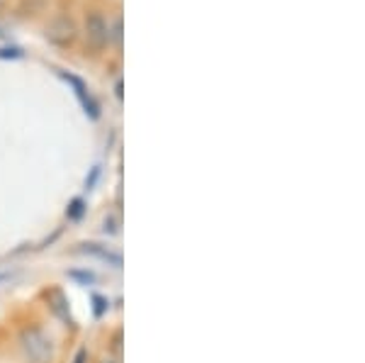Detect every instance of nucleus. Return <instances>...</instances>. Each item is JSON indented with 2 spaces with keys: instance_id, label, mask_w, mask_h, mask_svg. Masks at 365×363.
I'll use <instances>...</instances> for the list:
<instances>
[{
  "instance_id": "14",
  "label": "nucleus",
  "mask_w": 365,
  "mask_h": 363,
  "mask_svg": "<svg viewBox=\"0 0 365 363\" xmlns=\"http://www.w3.org/2000/svg\"><path fill=\"white\" fill-rule=\"evenodd\" d=\"M115 93H117V98H122V81H117V86H115Z\"/></svg>"
},
{
  "instance_id": "6",
  "label": "nucleus",
  "mask_w": 365,
  "mask_h": 363,
  "mask_svg": "<svg viewBox=\"0 0 365 363\" xmlns=\"http://www.w3.org/2000/svg\"><path fill=\"white\" fill-rule=\"evenodd\" d=\"M49 307H51V312L56 315L58 319H63V322H71V310H68V297L63 295L61 290H49Z\"/></svg>"
},
{
  "instance_id": "5",
  "label": "nucleus",
  "mask_w": 365,
  "mask_h": 363,
  "mask_svg": "<svg viewBox=\"0 0 365 363\" xmlns=\"http://www.w3.org/2000/svg\"><path fill=\"white\" fill-rule=\"evenodd\" d=\"M81 254L110 263L113 268H122V256L117 254V251L108 249V247H100V244H83V247H81Z\"/></svg>"
},
{
  "instance_id": "2",
  "label": "nucleus",
  "mask_w": 365,
  "mask_h": 363,
  "mask_svg": "<svg viewBox=\"0 0 365 363\" xmlns=\"http://www.w3.org/2000/svg\"><path fill=\"white\" fill-rule=\"evenodd\" d=\"M86 37L93 49H105L108 44H113V25L110 20H105L103 13H91L86 17Z\"/></svg>"
},
{
  "instance_id": "7",
  "label": "nucleus",
  "mask_w": 365,
  "mask_h": 363,
  "mask_svg": "<svg viewBox=\"0 0 365 363\" xmlns=\"http://www.w3.org/2000/svg\"><path fill=\"white\" fill-rule=\"evenodd\" d=\"M83 213H86V203L81 200V198H76V200L68 205V210H66V218H68L71 222H76V220H81V218H83Z\"/></svg>"
},
{
  "instance_id": "9",
  "label": "nucleus",
  "mask_w": 365,
  "mask_h": 363,
  "mask_svg": "<svg viewBox=\"0 0 365 363\" xmlns=\"http://www.w3.org/2000/svg\"><path fill=\"white\" fill-rule=\"evenodd\" d=\"M0 58H22V49L20 46H5V49H0Z\"/></svg>"
},
{
  "instance_id": "12",
  "label": "nucleus",
  "mask_w": 365,
  "mask_h": 363,
  "mask_svg": "<svg viewBox=\"0 0 365 363\" xmlns=\"http://www.w3.org/2000/svg\"><path fill=\"white\" fill-rule=\"evenodd\" d=\"M86 359H88V351H86V349H81L78 354H76V361H73V363H86Z\"/></svg>"
},
{
  "instance_id": "4",
  "label": "nucleus",
  "mask_w": 365,
  "mask_h": 363,
  "mask_svg": "<svg viewBox=\"0 0 365 363\" xmlns=\"http://www.w3.org/2000/svg\"><path fill=\"white\" fill-rule=\"evenodd\" d=\"M61 76L66 83H71L76 88V96H78V101H81V105H83V110H86V115L91 117V120H98L100 117V105L96 103V98L91 96V93L86 91V86H83V81L81 78H76V76H71V73H58Z\"/></svg>"
},
{
  "instance_id": "3",
  "label": "nucleus",
  "mask_w": 365,
  "mask_h": 363,
  "mask_svg": "<svg viewBox=\"0 0 365 363\" xmlns=\"http://www.w3.org/2000/svg\"><path fill=\"white\" fill-rule=\"evenodd\" d=\"M46 39H49L51 44L56 46H71L76 42V37H78V32H76V25L73 20H68V17H54V20L46 25Z\"/></svg>"
},
{
  "instance_id": "8",
  "label": "nucleus",
  "mask_w": 365,
  "mask_h": 363,
  "mask_svg": "<svg viewBox=\"0 0 365 363\" xmlns=\"http://www.w3.org/2000/svg\"><path fill=\"white\" fill-rule=\"evenodd\" d=\"M68 276H71V278H76L78 283H83V285L96 283V273H91V271H71Z\"/></svg>"
},
{
  "instance_id": "15",
  "label": "nucleus",
  "mask_w": 365,
  "mask_h": 363,
  "mask_svg": "<svg viewBox=\"0 0 365 363\" xmlns=\"http://www.w3.org/2000/svg\"><path fill=\"white\" fill-rule=\"evenodd\" d=\"M103 363H117V361H110V359H105Z\"/></svg>"
},
{
  "instance_id": "10",
  "label": "nucleus",
  "mask_w": 365,
  "mask_h": 363,
  "mask_svg": "<svg viewBox=\"0 0 365 363\" xmlns=\"http://www.w3.org/2000/svg\"><path fill=\"white\" fill-rule=\"evenodd\" d=\"M93 310H96V317H100V315L105 312V310H108V300H105V297H100V295H93Z\"/></svg>"
},
{
  "instance_id": "13",
  "label": "nucleus",
  "mask_w": 365,
  "mask_h": 363,
  "mask_svg": "<svg viewBox=\"0 0 365 363\" xmlns=\"http://www.w3.org/2000/svg\"><path fill=\"white\" fill-rule=\"evenodd\" d=\"M10 278H13V273H0V285H3V283H8Z\"/></svg>"
},
{
  "instance_id": "11",
  "label": "nucleus",
  "mask_w": 365,
  "mask_h": 363,
  "mask_svg": "<svg viewBox=\"0 0 365 363\" xmlns=\"http://www.w3.org/2000/svg\"><path fill=\"white\" fill-rule=\"evenodd\" d=\"M105 232H110V234H117V220H115V218L105 220Z\"/></svg>"
},
{
  "instance_id": "1",
  "label": "nucleus",
  "mask_w": 365,
  "mask_h": 363,
  "mask_svg": "<svg viewBox=\"0 0 365 363\" xmlns=\"http://www.w3.org/2000/svg\"><path fill=\"white\" fill-rule=\"evenodd\" d=\"M20 349L29 363H51L54 359L51 339L39 327H27L20 332Z\"/></svg>"
}]
</instances>
